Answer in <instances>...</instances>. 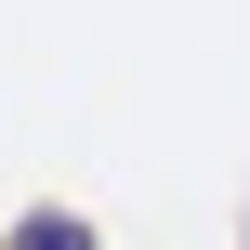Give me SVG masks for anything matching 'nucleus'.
Returning <instances> with one entry per match:
<instances>
[{"instance_id":"1","label":"nucleus","mask_w":250,"mask_h":250,"mask_svg":"<svg viewBox=\"0 0 250 250\" xmlns=\"http://www.w3.org/2000/svg\"><path fill=\"white\" fill-rule=\"evenodd\" d=\"M13 250H92V237H79L66 211H40V224H13Z\"/></svg>"}]
</instances>
